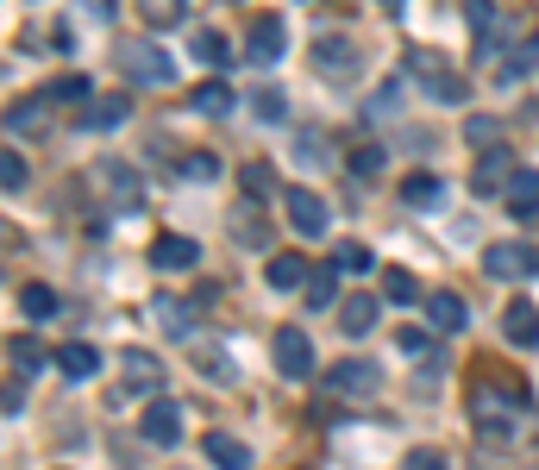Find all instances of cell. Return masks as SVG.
Segmentation results:
<instances>
[{"label":"cell","instance_id":"d590c367","mask_svg":"<svg viewBox=\"0 0 539 470\" xmlns=\"http://www.w3.org/2000/svg\"><path fill=\"white\" fill-rule=\"evenodd\" d=\"M383 145H358V151H351V176H383Z\"/></svg>","mask_w":539,"mask_h":470},{"label":"cell","instance_id":"ee69618b","mask_svg":"<svg viewBox=\"0 0 539 470\" xmlns=\"http://www.w3.org/2000/svg\"><path fill=\"white\" fill-rule=\"evenodd\" d=\"M38 126V107H13L7 113V132H32Z\"/></svg>","mask_w":539,"mask_h":470},{"label":"cell","instance_id":"e0dca14e","mask_svg":"<svg viewBox=\"0 0 539 470\" xmlns=\"http://www.w3.org/2000/svg\"><path fill=\"white\" fill-rule=\"evenodd\" d=\"M533 69H539V38H521V44L508 51V63L496 69V82H502V88H521Z\"/></svg>","mask_w":539,"mask_h":470},{"label":"cell","instance_id":"6da1fadb","mask_svg":"<svg viewBox=\"0 0 539 470\" xmlns=\"http://www.w3.org/2000/svg\"><path fill=\"white\" fill-rule=\"evenodd\" d=\"M377 389H383V370L370 364V358L326 364V395H339V402H377Z\"/></svg>","mask_w":539,"mask_h":470},{"label":"cell","instance_id":"74e56055","mask_svg":"<svg viewBox=\"0 0 539 470\" xmlns=\"http://www.w3.org/2000/svg\"><path fill=\"white\" fill-rule=\"evenodd\" d=\"M182 176H189V182H214V176H220V163L207 157V151H195V157H182Z\"/></svg>","mask_w":539,"mask_h":470},{"label":"cell","instance_id":"4dcf8cb0","mask_svg":"<svg viewBox=\"0 0 539 470\" xmlns=\"http://www.w3.org/2000/svg\"><path fill=\"white\" fill-rule=\"evenodd\" d=\"M26 182H32L26 157H19V151H7V157H0V188H7V195H26Z\"/></svg>","mask_w":539,"mask_h":470},{"label":"cell","instance_id":"e575fe53","mask_svg":"<svg viewBox=\"0 0 539 470\" xmlns=\"http://www.w3.org/2000/svg\"><path fill=\"white\" fill-rule=\"evenodd\" d=\"M13 370H19V376H38V370H44L38 339H13Z\"/></svg>","mask_w":539,"mask_h":470},{"label":"cell","instance_id":"ba28073f","mask_svg":"<svg viewBox=\"0 0 539 470\" xmlns=\"http://www.w3.org/2000/svg\"><path fill=\"white\" fill-rule=\"evenodd\" d=\"M283 51H289V26H283V19H257L251 38H245V57L264 69V63H276Z\"/></svg>","mask_w":539,"mask_h":470},{"label":"cell","instance_id":"5bb4252c","mask_svg":"<svg viewBox=\"0 0 539 470\" xmlns=\"http://www.w3.org/2000/svg\"><path fill=\"white\" fill-rule=\"evenodd\" d=\"M151 264H157V270H195V264H201V245H195V239H176V232H170V239L151 245Z\"/></svg>","mask_w":539,"mask_h":470},{"label":"cell","instance_id":"8992f818","mask_svg":"<svg viewBox=\"0 0 539 470\" xmlns=\"http://www.w3.org/2000/svg\"><path fill=\"white\" fill-rule=\"evenodd\" d=\"M283 207H289V220H295V232H308V239H326V226H333V214H326V201L314 195V188H301V182H289V188H283Z\"/></svg>","mask_w":539,"mask_h":470},{"label":"cell","instance_id":"f1b7e54d","mask_svg":"<svg viewBox=\"0 0 539 470\" xmlns=\"http://www.w3.org/2000/svg\"><path fill=\"white\" fill-rule=\"evenodd\" d=\"M189 107H195V113H232V88H226V82H201V88L189 94Z\"/></svg>","mask_w":539,"mask_h":470},{"label":"cell","instance_id":"ab89813d","mask_svg":"<svg viewBox=\"0 0 539 470\" xmlns=\"http://www.w3.org/2000/svg\"><path fill=\"white\" fill-rule=\"evenodd\" d=\"M464 19H471V32H489V26H496V0H471Z\"/></svg>","mask_w":539,"mask_h":470},{"label":"cell","instance_id":"8fae6325","mask_svg":"<svg viewBox=\"0 0 539 470\" xmlns=\"http://www.w3.org/2000/svg\"><path fill=\"white\" fill-rule=\"evenodd\" d=\"M264 282L276 295H289V289H301V282H314V270H308V257H301V251H276L264 264Z\"/></svg>","mask_w":539,"mask_h":470},{"label":"cell","instance_id":"836d02e7","mask_svg":"<svg viewBox=\"0 0 539 470\" xmlns=\"http://www.w3.org/2000/svg\"><path fill=\"white\" fill-rule=\"evenodd\" d=\"M195 364H201L207 376H214V383H232V358H226V351H214V345H195Z\"/></svg>","mask_w":539,"mask_h":470},{"label":"cell","instance_id":"4fadbf2b","mask_svg":"<svg viewBox=\"0 0 539 470\" xmlns=\"http://www.w3.org/2000/svg\"><path fill=\"white\" fill-rule=\"evenodd\" d=\"M377 314H383L377 295H345V301H339V326H345L351 339H364L370 326H377Z\"/></svg>","mask_w":539,"mask_h":470},{"label":"cell","instance_id":"4316f807","mask_svg":"<svg viewBox=\"0 0 539 470\" xmlns=\"http://www.w3.org/2000/svg\"><path fill=\"white\" fill-rule=\"evenodd\" d=\"M314 63H320V69H339V76H345V69L358 63V51H351L345 38H320V44H314Z\"/></svg>","mask_w":539,"mask_h":470},{"label":"cell","instance_id":"30bf717a","mask_svg":"<svg viewBox=\"0 0 539 470\" xmlns=\"http://www.w3.org/2000/svg\"><path fill=\"white\" fill-rule=\"evenodd\" d=\"M502 339L514 351H533L539 345V308H533V301H508V308H502Z\"/></svg>","mask_w":539,"mask_h":470},{"label":"cell","instance_id":"603a6c76","mask_svg":"<svg viewBox=\"0 0 539 470\" xmlns=\"http://www.w3.org/2000/svg\"><path fill=\"white\" fill-rule=\"evenodd\" d=\"M383 301H389V308H414V301H420V282H414L408 270H383Z\"/></svg>","mask_w":539,"mask_h":470},{"label":"cell","instance_id":"f35d334b","mask_svg":"<svg viewBox=\"0 0 539 470\" xmlns=\"http://www.w3.org/2000/svg\"><path fill=\"white\" fill-rule=\"evenodd\" d=\"M402 470H452V464H445V452H427V445H414V452L402 458Z\"/></svg>","mask_w":539,"mask_h":470},{"label":"cell","instance_id":"9a60e30c","mask_svg":"<svg viewBox=\"0 0 539 470\" xmlns=\"http://www.w3.org/2000/svg\"><path fill=\"white\" fill-rule=\"evenodd\" d=\"M427 326L433 333H464V301L452 289H433L427 295Z\"/></svg>","mask_w":539,"mask_h":470},{"label":"cell","instance_id":"f6af8a7d","mask_svg":"<svg viewBox=\"0 0 539 470\" xmlns=\"http://www.w3.org/2000/svg\"><path fill=\"white\" fill-rule=\"evenodd\" d=\"M19 408H26V383H7V420H13Z\"/></svg>","mask_w":539,"mask_h":470},{"label":"cell","instance_id":"ffe728a7","mask_svg":"<svg viewBox=\"0 0 539 470\" xmlns=\"http://www.w3.org/2000/svg\"><path fill=\"white\" fill-rule=\"evenodd\" d=\"M232 239H239L245 251H264V245H270L264 214H257V207H232Z\"/></svg>","mask_w":539,"mask_h":470},{"label":"cell","instance_id":"5b68a950","mask_svg":"<svg viewBox=\"0 0 539 470\" xmlns=\"http://www.w3.org/2000/svg\"><path fill=\"white\" fill-rule=\"evenodd\" d=\"M483 276H496V282L539 276V245H489L483 251Z\"/></svg>","mask_w":539,"mask_h":470},{"label":"cell","instance_id":"277c9868","mask_svg":"<svg viewBox=\"0 0 539 470\" xmlns=\"http://www.w3.org/2000/svg\"><path fill=\"white\" fill-rule=\"evenodd\" d=\"M508 182H514V151H508V145L477 151V163H471V195H477V201H489V195H502Z\"/></svg>","mask_w":539,"mask_h":470},{"label":"cell","instance_id":"7a4b0ae2","mask_svg":"<svg viewBox=\"0 0 539 470\" xmlns=\"http://www.w3.org/2000/svg\"><path fill=\"white\" fill-rule=\"evenodd\" d=\"M120 69H126L132 82H145V88H170V82H176V57H170V51H157L151 38L120 44Z\"/></svg>","mask_w":539,"mask_h":470},{"label":"cell","instance_id":"f546056e","mask_svg":"<svg viewBox=\"0 0 539 470\" xmlns=\"http://www.w3.org/2000/svg\"><path fill=\"white\" fill-rule=\"evenodd\" d=\"M88 94H95V82H88V76H57L51 88H44V101L69 107V101H88Z\"/></svg>","mask_w":539,"mask_h":470},{"label":"cell","instance_id":"8d00e7d4","mask_svg":"<svg viewBox=\"0 0 539 470\" xmlns=\"http://www.w3.org/2000/svg\"><path fill=\"white\" fill-rule=\"evenodd\" d=\"M245 188H251L257 201H264L270 188H276V182H270V163H264V157H251V163H245Z\"/></svg>","mask_w":539,"mask_h":470},{"label":"cell","instance_id":"b9f144b4","mask_svg":"<svg viewBox=\"0 0 539 470\" xmlns=\"http://www.w3.org/2000/svg\"><path fill=\"white\" fill-rule=\"evenodd\" d=\"M257 120H283V94L276 88H257Z\"/></svg>","mask_w":539,"mask_h":470},{"label":"cell","instance_id":"52a82bcc","mask_svg":"<svg viewBox=\"0 0 539 470\" xmlns=\"http://www.w3.org/2000/svg\"><path fill=\"white\" fill-rule=\"evenodd\" d=\"M138 433H145V445H176L182 439V408L170 402V395H151L145 420H138Z\"/></svg>","mask_w":539,"mask_h":470},{"label":"cell","instance_id":"2e32d148","mask_svg":"<svg viewBox=\"0 0 539 470\" xmlns=\"http://www.w3.org/2000/svg\"><path fill=\"white\" fill-rule=\"evenodd\" d=\"M402 201L414 207V214H433V207L445 201V182H439L433 170H414V176L402 182Z\"/></svg>","mask_w":539,"mask_h":470},{"label":"cell","instance_id":"d4e9b609","mask_svg":"<svg viewBox=\"0 0 539 470\" xmlns=\"http://www.w3.org/2000/svg\"><path fill=\"white\" fill-rule=\"evenodd\" d=\"M433 101H445V107H464V101H471V82H464V76H452V69H433Z\"/></svg>","mask_w":539,"mask_h":470},{"label":"cell","instance_id":"60d3db41","mask_svg":"<svg viewBox=\"0 0 539 470\" xmlns=\"http://www.w3.org/2000/svg\"><path fill=\"white\" fill-rule=\"evenodd\" d=\"M333 282H339V276H333V264H326V276H314V289H308V308H326V301L339 295Z\"/></svg>","mask_w":539,"mask_h":470},{"label":"cell","instance_id":"7bdbcfd3","mask_svg":"<svg viewBox=\"0 0 539 470\" xmlns=\"http://www.w3.org/2000/svg\"><path fill=\"white\" fill-rule=\"evenodd\" d=\"M333 264H339V270H370V251H364V245H339Z\"/></svg>","mask_w":539,"mask_h":470},{"label":"cell","instance_id":"83f0119b","mask_svg":"<svg viewBox=\"0 0 539 470\" xmlns=\"http://www.w3.org/2000/svg\"><path fill=\"white\" fill-rule=\"evenodd\" d=\"M189 51H195L201 63H214V69H226V63H232V44H226L220 32H195V38H189Z\"/></svg>","mask_w":539,"mask_h":470},{"label":"cell","instance_id":"7c38bea8","mask_svg":"<svg viewBox=\"0 0 539 470\" xmlns=\"http://www.w3.org/2000/svg\"><path fill=\"white\" fill-rule=\"evenodd\" d=\"M95 182H101L107 207H138V176L126 170V163H95Z\"/></svg>","mask_w":539,"mask_h":470},{"label":"cell","instance_id":"1f68e13d","mask_svg":"<svg viewBox=\"0 0 539 470\" xmlns=\"http://www.w3.org/2000/svg\"><path fill=\"white\" fill-rule=\"evenodd\" d=\"M163 326H176V333H189L195 326V308H182V301H170V295H157V308H151Z\"/></svg>","mask_w":539,"mask_h":470},{"label":"cell","instance_id":"44dd1931","mask_svg":"<svg viewBox=\"0 0 539 470\" xmlns=\"http://www.w3.org/2000/svg\"><path fill=\"white\" fill-rule=\"evenodd\" d=\"M57 370L69 376V383H76V376H95V370H101V351L76 339V345H63V351H57Z\"/></svg>","mask_w":539,"mask_h":470},{"label":"cell","instance_id":"3957f363","mask_svg":"<svg viewBox=\"0 0 539 470\" xmlns=\"http://www.w3.org/2000/svg\"><path fill=\"white\" fill-rule=\"evenodd\" d=\"M270 358H276V370H283L289 383H301V376L314 370V339L301 333V326H276V339H270Z\"/></svg>","mask_w":539,"mask_h":470},{"label":"cell","instance_id":"9c48e42d","mask_svg":"<svg viewBox=\"0 0 539 470\" xmlns=\"http://www.w3.org/2000/svg\"><path fill=\"white\" fill-rule=\"evenodd\" d=\"M120 376H126L132 395H157V389H163V358H157V351H126Z\"/></svg>","mask_w":539,"mask_h":470},{"label":"cell","instance_id":"d6986e66","mask_svg":"<svg viewBox=\"0 0 539 470\" xmlns=\"http://www.w3.org/2000/svg\"><path fill=\"white\" fill-rule=\"evenodd\" d=\"M207 458H214L220 470H251V445L232 439V433H207Z\"/></svg>","mask_w":539,"mask_h":470},{"label":"cell","instance_id":"bcb514c9","mask_svg":"<svg viewBox=\"0 0 539 470\" xmlns=\"http://www.w3.org/2000/svg\"><path fill=\"white\" fill-rule=\"evenodd\" d=\"M377 7H383V13H402V7H408V0H377Z\"/></svg>","mask_w":539,"mask_h":470},{"label":"cell","instance_id":"d6a6232c","mask_svg":"<svg viewBox=\"0 0 539 470\" xmlns=\"http://www.w3.org/2000/svg\"><path fill=\"white\" fill-rule=\"evenodd\" d=\"M464 138H471V151H489V145H502V126L489 120V113H477V120L464 126Z\"/></svg>","mask_w":539,"mask_h":470},{"label":"cell","instance_id":"ac0fdd59","mask_svg":"<svg viewBox=\"0 0 539 470\" xmlns=\"http://www.w3.org/2000/svg\"><path fill=\"white\" fill-rule=\"evenodd\" d=\"M126 113H132V101H126V94H101V101H88L82 126H88V132H113V126L126 120Z\"/></svg>","mask_w":539,"mask_h":470},{"label":"cell","instance_id":"cb8c5ba5","mask_svg":"<svg viewBox=\"0 0 539 470\" xmlns=\"http://www.w3.org/2000/svg\"><path fill=\"white\" fill-rule=\"evenodd\" d=\"M508 207H514V214H533V207H539V170H514V188H508Z\"/></svg>","mask_w":539,"mask_h":470},{"label":"cell","instance_id":"484cf974","mask_svg":"<svg viewBox=\"0 0 539 470\" xmlns=\"http://www.w3.org/2000/svg\"><path fill=\"white\" fill-rule=\"evenodd\" d=\"M19 308H26V320H51V314H57V289L26 282V289H19Z\"/></svg>","mask_w":539,"mask_h":470},{"label":"cell","instance_id":"7402d4cb","mask_svg":"<svg viewBox=\"0 0 539 470\" xmlns=\"http://www.w3.org/2000/svg\"><path fill=\"white\" fill-rule=\"evenodd\" d=\"M138 13H145L151 32H170L182 13H189V0H138Z\"/></svg>","mask_w":539,"mask_h":470}]
</instances>
